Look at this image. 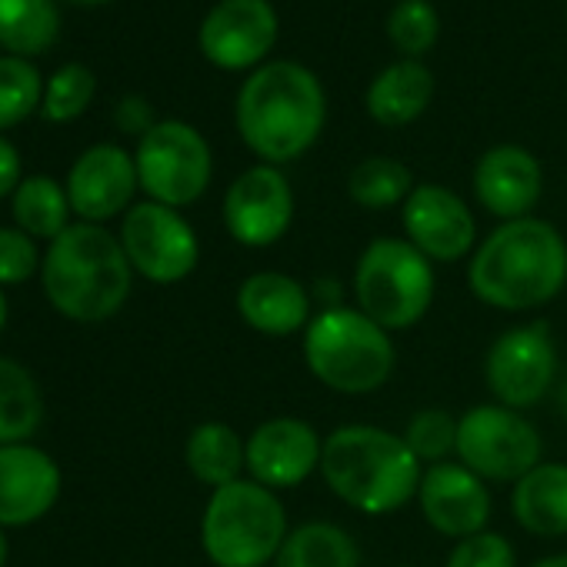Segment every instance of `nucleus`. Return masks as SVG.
Instances as JSON below:
<instances>
[{"instance_id":"f257e3e1","label":"nucleus","mask_w":567,"mask_h":567,"mask_svg":"<svg viewBox=\"0 0 567 567\" xmlns=\"http://www.w3.org/2000/svg\"><path fill=\"white\" fill-rule=\"evenodd\" d=\"M567 284V240L540 217L497 224L467 260L471 295L494 311L527 315L547 308Z\"/></svg>"},{"instance_id":"f03ea898","label":"nucleus","mask_w":567,"mask_h":567,"mask_svg":"<svg viewBox=\"0 0 567 567\" xmlns=\"http://www.w3.org/2000/svg\"><path fill=\"white\" fill-rule=\"evenodd\" d=\"M237 134L260 164H291L305 157L328 121L324 84L298 61H267L237 91Z\"/></svg>"},{"instance_id":"7ed1b4c3","label":"nucleus","mask_w":567,"mask_h":567,"mask_svg":"<svg viewBox=\"0 0 567 567\" xmlns=\"http://www.w3.org/2000/svg\"><path fill=\"white\" fill-rule=\"evenodd\" d=\"M424 464L398 431L378 424H341L324 437L321 477L348 507L384 517L417 497Z\"/></svg>"},{"instance_id":"20e7f679","label":"nucleus","mask_w":567,"mask_h":567,"mask_svg":"<svg viewBox=\"0 0 567 567\" xmlns=\"http://www.w3.org/2000/svg\"><path fill=\"white\" fill-rule=\"evenodd\" d=\"M41 280L58 315L78 324H101L124 308L134 267L121 237H114L104 224L81 220L51 240Z\"/></svg>"},{"instance_id":"39448f33","label":"nucleus","mask_w":567,"mask_h":567,"mask_svg":"<svg viewBox=\"0 0 567 567\" xmlns=\"http://www.w3.org/2000/svg\"><path fill=\"white\" fill-rule=\"evenodd\" d=\"M301 351L318 384L351 398L381 391L398 368L394 338L348 305L318 311L301 334Z\"/></svg>"},{"instance_id":"423d86ee","label":"nucleus","mask_w":567,"mask_h":567,"mask_svg":"<svg viewBox=\"0 0 567 567\" xmlns=\"http://www.w3.org/2000/svg\"><path fill=\"white\" fill-rule=\"evenodd\" d=\"M291 534L277 491L240 477L210 491L200 517V547L214 567H267Z\"/></svg>"},{"instance_id":"0eeeda50","label":"nucleus","mask_w":567,"mask_h":567,"mask_svg":"<svg viewBox=\"0 0 567 567\" xmlns=\"http://www.w3.org/2000/svg\"><path fill=\"white\" fill-rule=\"evenodd\" d=\"M354 308L388 334L417 328L437 295L434 264L408 237H374L354 264Z\"/></svg>"},{"instance_id":"6e6552de","label":"nucleus","mask_w":567,"mask_h":567,"mask_svg":"<svg viewBox=\"0 0 567 567\" xmlns=\"http://www.w3.org/2000/svg\"><path fill=\"white\" fill-rule=\"evenodd\" d=\"M137 181L147 200L164 207H187L204 197L214 177V154L204 134L184 121H157L137 141Z\"/></svg>"},{"instance_id":"1a4fd4ad","label":"nucleus","mask_w":567,"mask_h":567,"mask_svg":"<svg viewBox=\"0 0 567 567\" xmlns=\"http://www.w3.org/2000/svg\"><path fill=\"white\" fill-rule=\"evenodd\" d=\"M544 441L537 427L504 404H477L457 417V461L481 481L517 484L540 464Z\"/></svg>"},{"instance_id":"9d476101","label":"nucleus","mask_w":567,"mask_h":567,"mask_svg":"<svg viewBox=\"0 0 567 567\" xmlns=\"http://www.w3.org/2000/svg\"><path fill=\"white\" fill-rule=\"evenodd\" d=\"M557 344L544 321L507 328L484 354V384L494 404L511 411H530L557 381Z\"/></svg>"},{"instance_id":"9b49d317","label":"nucleus","mask_w":567,"mask_h":567,"mask_svg":"<svg viewBox=\"0 0 567 567\" xmlns=\"http://www.w3.org/2000/svg\"><path fill=\"white\" fill-rule=\"evenodd\" d=\"M121 244L134 267L151 284H177L194 274L200 244L181 210L157 200L134 204L121 224Z\"/></svg>"},{"instance_id":"f8f14e48","label":"nucleus","mask_w":567,"mask_h":567,"mask_svg":"<svg viewBox=\"0 0 567 567\" xmlns=\"http://www.w3.org/2000/svg\"><path fill=\"white\" fill-rule=\"evenodd\" d=\"M224 227L227 234L250 250L277 244L295 224V187L280 167L254 164L237 174L224 194Z\"/></svg>"},{"instance_id":"ddd939ff","label":"nucleus","mask_w":567,"mask_h":567,"mask_svg":"<svg viewBox=\"0 0 567 567\" xmlns=\"http://www.w3.org/2000/svg\"><path fill=\"white\" fill-rule=\"evenodd\" d=\"M401 227L431 264L464 260L481 244L474 210L444 184H417L401 207Z\"/></svg>"},{"instance_id":"4468645a","label":"nucleus","mask_w":567,"mask_h":567,"mask_svg":"<svg viewBox=\"0 0 567 567\" xmlns=\"http://www.w3.org/2000/svg\"><path fill=\"white\" fill-rule=\"evenodd\" d=\"M277 11L270 0H220L200 24V54L220 71H257L277 44Z\"/></svg>"},{"instance_id":"2eb2a0df","label":"nucleus","mask_w":567,"mask_h":567,"mask_svg":"<svg viewBox=\"0 0 567 567\" xmlns=\"http://www.w3.org/2000/svg\"><path fill=\"white\" fill-rule=\"evenodd\" d=\"M324 437L305 417H267L247 434V477L270 487H301L321 471Z\"/></svg>"},{"instance_id":"dca6fc26","label":"nucleus","mask_w":567,"mask_h":567,"mask_svg":"<svg viewBox=\"0 0 567 567\" xmlns=\"http://www.w3.org/2000/svg\"><path fill=\"white\" fill-rule=\"evenodd\" d=\"M417 507H421V517L431 524V530L464 540V537L487 530L491 491H487V481H481L461 461H444V464L424 467L421 487H417Z\"/></svg>"},{"instance_id":"f3484780","label":"nucleus","mask_w":567,"mask_h":567,"mask_svg":"<svg viewBox=\"0 0 567 567\" xmlns=\"http://www.w3.org/2000/svg\"><path fill=\"white\" fill-rule=\"evenodd\" d=\"M137 187H141L137 164L117 144L87 147L68 174L71 210L87 224H104V220L131 210Z\"/></svg>"},{"instance_id":"a211bd4d","label":"nucleus","mask_w":567,"mask_h":567,"mask_svg":"<svg viewBox=\"0 0 567 567\" xmlns=\"http://www.w3.org/2000/svg\"><path fill=\"white\" fill-rule=\"evenodd\" d=\"M474 197L501 224L530 217L544 190V171L537 157L520 144H497L474 164Z\"/></svg>"},{"instance_id":"6ab92c4d","label":"nucleus","mask_w":567,"mask_h":567,"mask_svg":"<svg viewBox=\"0 0 567 567\" xmlns=\"http://www.w3.org/2000/svg\"><path fill=\"white\" fill-rule=\"evenodd\" d=\"M61 497V467L31 444L0 447V527L41 520Z\"/></svg>"},{"instance_id":"aec40b11","label":"nucleus","mask_w":567,"mask_h":567,"mask_svg":"<svg viewBox=\"0 0 567 567\" xmlns=\"http://www.w3.org/2000/svg\"><path fill=\"white\" fill-rule=\"evenodd\" d=\"M311 291L284 270H257L240 280L237 288V315L240 321L264 334V338H295L305 334L315 311H311Z\"/></svg>"},{"instance_id":"412c9836","label":"nucleus","mask_w":567,"mask_h":567,"mask_svg":"<svg viewBox=\"0 0 567 567\" xmlns=\"http://www.w3.org/2000/svg\"><path fill=\"white\" fill-rule=\"evenodd\" d=\"M434 101V74L421 61H394L388 64L368 87L364 107L371 121L381 127H408L414 124Z\"/></svg>"},{"instance_id":"4be33fe9","label":"nucleus","mask_w":567,"mask_h":567,"mask_svg":"<svg viewBox=\"0 0 567 567\" xmlns=\"http://www.w3.org/2000/svg\"><path fill=\"white\" fill-rule=\"evenodd\" d=\"M514 520L534 537L567 534V464L540 461L511 491Z\"/></svg>"},{"instance_id":"5701e85b","label":"nucleus","mask_w":567,"mask_h":567,"mask_svg":"<svg viewBox=\"0 0 567 567\" xmlns=\"http://www.w3.org/2000/svg\"><path fill=\"white\" fill-rule=\"evenodd\" d=\"M184 461L200 484L217 491L247 474V441L224 421H204L187 434Z\"/></svg>"},{"instance_id":"b1692460","label":"nucleus","mask_w":567,"mask_h":567,"mask_svg":"<svg viewBox=\"0 0 567 567\" xmlns=\"http://www.w3.org/2000/svg\"><path fill=\"white\" fill-rule=\"evenodd\" d=\"M270 567H361V550L341 524L305 520L291 527Z\"/></svg>"},{"instance_id":"393cba45","label":"nucleus","mask_w":567,"mask_h":567,"mask_svg":"<svg viewBox=\"0 0 567 567\" xmlns=\"http://www.w3.org/2000/svg\"><path fill=\"white\" fill-rule=\"evenodd\" d=\"M61 11L54 0H0V48L11 58H38L54 48Z\"/></svg>"},{"instance_id":"a878e982","label":"nucleus","mask_w":567,"mask_h":567,"mask_svg":"<svg viewBox=\"0 0 567 567\" xmlns=\"http://www.w3.org/2000/svg\"><path fill=\"white\" fill-rule=\"evenodd\" d=\"M44 421V398L31 371L11 358H0V447L24 444Z\"/></svg>"},{"instance_id":"bb28decb","label":"nucleus","mask_w":567,"mask_h":567,"mask_svg":"<svg viewBox=\"0 0 567 567\" xmlns=\"http://www.w3.org/2000/svg\"><path fill=\"white\" fill-rule=\"evenodd\" d=\"M11 210H14V220L24 234H31L34 240L44 237V240H54L61 237L68 227H71V197H68V187H61L54 177H24L21 187L14 190V200H11Z\"/></svg>"},{"instance_id":"cd10ccee","label":"nucleus","mask_w":567,"mask_h":567,"mask_svg":"<svg viewBox=\"0 0 567 567\" xmlns=\"http://www.w3.org/2000/svg\"><path fill=\"white\" fill-rule=\"evenodd\" d=\"M414 187L417 184H414L411 167L394 157H364L348 177V194L364 210L404 207V200L411 197Z\"/></svg>"},{"instance_id":"c85d7f7f","label":"nucleus","mask_w":567,"mask_h":567,"mask_svg":"<svg viewBox=\"0 0 567 567\" xmlns=\"http://www.w3.org/2000/svg\"><path fill=\"white\" fill-rule=\"evenodd\" d=\"M44 101L41 71L24 58H0V131H11L28 121Z\"/></svg>"},{"instance_id":"c756f323","label":"nucleus","mask_w":567,"mask_h":567,"mask_svg":"<svg viewBox=\"0 0 567 567\" xmlns=\"http://www.w3.org/2000/svg\"><path fill=\"white\" fill-rule=\"evenodd\" d=\"M441 34V18L431 0H398L388 14V38L408 61H421L434 51Z\"/></svg>"},{"instance_id":"7c9ffc66","label":"nucleus","mask_w":567,"mask_h":567,"mask_svg":"<svg viewBox=\"0 0 567 567\" xmlns=\"http://www.w3.org/2000/svg\"><path fill=\"white\" fill-rule=\"evenodd\" d=\"M401 437L424 467L444 464L457 454V417L444 408H424L408 421Z\"/></svg>"},{"instance_id":"2f4dec72","label":"nucleus","mask_w":567,"mask_h":567,"mask_svg":"<svg viewBox=\"0 0 567 567\" xmlns=\"http://www.w3.org/2000/svg\"><path fill=\"white\" fill-rule=\"evenodd\" d=\"M97 94V78L87 64H64L44 87V117L51 124H68L81 117Z\"/></svg>"},{"instance_id":"473e14b6","label":"nucleus","mask_w":567,"mask_h":567,"mask_svg":"<svg viewBox=\"0 0 567 567\" xmlns=\"http://www.w3.org/2000/svg\"><path fill=\"white\" fill-rule=\"evenodd\" d=\"M444 567H517V550L504 534L481 530L474 537L454 540Z\"/></svg>"},{"instance_id":"72a5a7b5","label":"nucleus","mask_w":567,"mask_h":567,"mask_svg":"<svg viewBox=\"0 0 567 567\" xmlns=\"http://www.w3.org/2000/svg\"><path fill=\"white\" fill-rule=\"evenodd\" d=\"M41 270V250L31 234L21 227H0V288L24 284Z\"/></svg>"},{"instance_id":"f704fd0d","label":"nucleus","mask_w":567,"mask_h":567,"mask_svg":"<svg viewBox=\"0 0 567 567\" xmlns=\"http://www.w3.org/2000/svg\"><path fill=\"white\" fill-rule=\"evenodd\" d=\"M114 121H117V127H121L124 134H137V137H144V134L157 124V121H154V107H151L144 97H137V94H131V97H124V101L117 104Z\"/></svg>"},{"instance_id":"c9c22d12","label":"nucleus","mask_w":567,"mask_h":567,"mask_svg":"<svg viewBox=\"0 0 567 567\" xmlns=\"http://www.w3.org/2000/svg\"><path fill=\"white\" fill-rule=\"evenodd\" d=\"M21 187V154L18 147L0 137V197H8Z\"/></svg>"},{"instance_id":"e433bc0d","label":"nucleus","mask_w":567,"mask_h":567,"mask_svg":"<svg viewBox=\"0 0 567 567\" xmlns=\"http://www.w3.org/2000/svg\"><path fill=\"white\" fill-rule=\"evenodd\" d=\"M530 567H567V554H547V557L534 560Z\"/></svg>"},{"instance_id":"4c0bfd02","label":"nucleus","mask_w":567,"mask_h":567,"mask_svg":"<svg viewBox=\"0 0 567 567\" xmlns=\"http://www.w3.org/2000/svg\"><path fill=\"white\" fill-rule=\"evenodd\" d=\"M557 411L567 417V378H564V384L557 388Z\"/></svg>"},{"instance_id":"58836bf2","label":"nucleus","mask_w":567,"mask_h":567,"mask_svg":"<svg viewBox=\"0 0 567 567\" xmlns=\"http://www.w3.org/2000/svg\"><path fill=\"white\" fill-rule=\"evenodd\" d=\"M8 315H11V308H8V298H4V291H0V331H4V324H8Z\"/></svg>"},{"instance_id":"ea45409f","label":"nucleus","mask_w":567,"mask_h":567,"mask_svg":"<svg viewBox=\"0 0 567 567\" xmlns=\"http://www.w3.org/2000/svg\"><path fill=\"white\" fill-rule=\"evenodd\" d=\"M8 550H11V547H8V537H4V527H0V567H4V564H8Z\"/></svg>"},{"instance_id":"a19ab883","label":"nucleus","mask_w":567,"mask_h":567,"mask_svg":"<svg viewBox=\"0 0 567 567\" xmlns=\"http://www.w3.org/2000/svg\"><path fill=\"white\" fill-rule=\"evenodd\" d=\"M71 4H81V8H94V4H107V0H71Z\"/></svg>"},{"instance_id":"79ce46f5","label":"nucleus","mask_w":567,"mask_h":567,"mask_svg":"<svg viewBox=\"0 0 567 567\" xmlns=\"http://www.w3.org/2000/svg\"><path fill=\"white\" fill-rule=\"evenodd\" d=\"M398 567H414V564H398Z\"/></svg>"}]
</instances>
